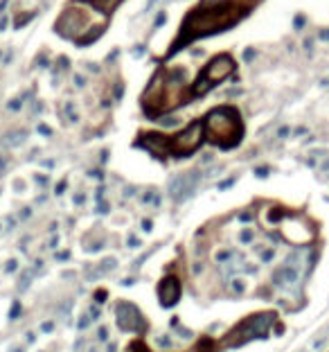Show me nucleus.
I'll list each match as a JSON object with an SVG mask.
<instances>
[{"mask_svg":"<svg viewBox=\"0 0 329 352\" xmlns=\"http://www.w3.org/2000/svg\"><path fill=\"white\" fill-rule=\"evenodd\" d=\"M275 323V311H259V314H250L237 323L223 338V345L234 347L243 345V343L252 341V338H264L268 336V329Z\"/></svg>","mask_w":329,"mask_h":352,"instance_id":"1","label":"nucleus"},{"mask_svg":"<svg viewBox=\"0 0 329 352\" xmlns=\"http://www.w3.org/2000/svg\"><path fill=\"white\" fill-rule=\"evenodd\" d=\"M115 320L120 325V329H124V332H142V329H147V323H144L142 314L131 302H117Z\"/></svg>","mask_w":329,"mask_h":352,"instance_id":"2","label":"nucleus"},{"mask_svg":"<svg viewBox=\"0 0 329 352\" xmlns=\"http://www.w3.org/2000/svg\"><path fill=\"white\" fill-rule=\"evenodd\" d=\"M158 296L162 307H174L180 300V280L176 275H167L158 284Z\"/></svg>","mask_w":329,"mask_h":352,"instance_id":"3","label":"nucleus"},{"mask_svg":"<svg viewBox=\"0 0 329 352\" xmlns=\"http://www.w3.org/2000/svg\"><path fill=\"white\" fill-rule=\"evenodd\" d=\"M176 153H192L201 144V122H194L180 135H176Z\"/></svg>","mask_w":329,"mask_h":352,"instance_id":"4","label":"nucleus"},{"mask_svg":"<svg viewBox=\"0 0 329 352\" xmlns=\"http://www.w3.org/2000/svg\"><path fill=\"white\" fill-rule=\"evenodd\" d=\"M194 176H189V174H185V176H178V179L171 183V194H174L176 199H180V197H187L189 192H192V188H194Z\"/></svg>","mask_w":329,"mask_h":352,"instance_id":"5","label":"nucleus"},{"mask_svg":"<svg viewBox=\"0 0 329 352\" xmlns=\"http://www.w3.org/2000/svg\"><path fill=\"white\" fill-rule=\"evenodd\" d=\"M216 347H219V345H216V343L212 341V338H207V336H205V338H201V343H198L196 347H194V352H214Z\"/></svg>","mask_w":329,"mask_h":352,"instance_id":"6","label":"nucleus"},{"mask_svg":"<svg viewBox=\"0 0 329 352\" xmlns=\"http://www.w3.org/2000/svg\"><path fill=\"white\" fill-rule=\"evenodd\" d=\"M131 350H133V352H149V347L144 345V343L138 338V341H133V343H131Z\"/></svg>","mask_w":329,"mask_h":352,"instance_id":"7","label":"nucleus"},{"mask_svg":"<svg viewBox=\"0 0 329 352\" xmlns=\"http://www.w3.org/2000/svg\"><path fill=\"white\" fill-rule=\"evenodd\" d=\"M18 309H21V305H18V302H14V307H12V314H9V316H12V318H16V316H18Z\"/></svg>","mask_w":329,"mask_h":352,"instance_id":"8","label":"nucleus"},{"mask_svg":"<svg viewBox=\"0 0 329 352\" xmlns=\"http://www.w3.org/2000/svg\"><path fill=\"white\" fill-rule=\"evenodd\" d=\"M95 298H97V300H99V302H102V300H104V298H106V291H97V296H95Z\"/></svg>","mask_w":329,"mask_h":352,"instance_id":"9","label":"nucleus"}]
</instances>
